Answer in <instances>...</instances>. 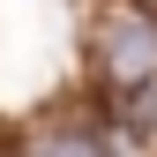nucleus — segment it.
Returning a JSON list of instances; mask_svg holds the SVG:
<instances>
[{
    "mask_svg": "<svg viewBox=\"0 0 157 157\" xmlns=\"http://www.w3.org/2000/svg\"><path fill=\"white\" fill-rule=\"evenodd\" d=\"M37 157H105V142H90V135H60V142H45Z\"/></svg>",
    "mask_w": 157,
    "mask_h": 157,
    "instance_id": "obj_2",
    "label": "nucleus"
},
{
    "mask_svg": "<svg viewBox=\"0 0 157 157\" xmlns=\"http://www.w3.org/2000/svg\"><path fill=\"white\" fill-rule=\"evenodd\" d=\"M97 75L120 97L157 82V8L150 0H105L97 8Z\"/></svg>",
    "mask_w": 157,
    "mask_h": 157,
    "instance_id": "obj_1",
    "label": "nucleus"
}]
</instances>
